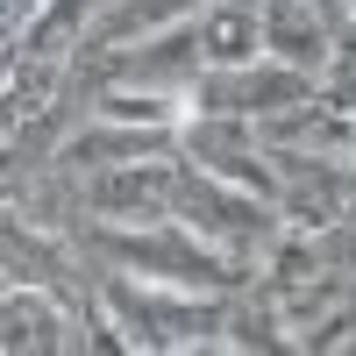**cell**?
<instances>
[{"label":"cell","mask_w":356,"mask_h":356,"mask_svg":"<svg viewBox=\"0 0 356 356\" xmlns=\"http://www.w3.org/2000/svg\"><path fill=\"white\" fill-rule=\"evenodd\" d=\"M307 93V79L300 72H235V79H214L207 86V107H228V114H264V107H278V100H300Z\"/></svg>","instance_id":"2"},{"label":"cell","mask_w":356,"mask_h":356,"mask_svg":"<svg viewBox=\"0 0 356 356\" xmlns=\"http://www.w3.org/2000/svg\"><path fill=\"white\" fill-rule=\"evenodd\" d=\"M29 342L50 349L57 335H50V314H43L36 300H22V292H15V300H8V349H29Z\"/></svg>","instance_id":"10"},{"label":"cell","mask_w":356,"mask_h":356,"mask_svg":"<svg viewBox=\"0 0 356 356\" xmlns=\"http://www.w3.org/2000/svg\"><path fill=\"white\" fill-rule=\"evenodd\" d=\"M264 50H278L292 72H321L328 29H321L314 0H264Z\"/></svg>","instance_id":"1"},{"label":"cell","mask_w":356,"mask_h":356,"mask_svg":"<svg viewBox=\"0 0 356 356\" xmlns=\"http://www.w3.org/2000/svg\"><path fill=\"white\" fill-rule=\"evenodd\" d=\"M186 178H178L171 164H150V171H122V178H100L93 200L100 207H150V200H171Z\"/></svg>","instance_id":"5"},{"label":"cell","mask_w":356,"mask_h":356,"mask_svg":"<svg viewBox=\"0 0 356 356\" xmlns=\"http://www.w3.org/2000/svg\"><path fill=\"white\" fill-rule=\"evenodd\" d=\"M50 86H57V57H36V72H22V57H15V72H8V129H22L29 114H43Z\"/></svg>","instance_id":"6"},{"label":"cell","mask_w":356,"mask_h":356,"mask_svg":"<svg viewBox=\"0 0 356 356\" xmlns=\"http://www.w3.org/2000/svg\"><path fill=\"white\" fill-rule=\"evenodd\" d=\"M200 50L214 57L221 72L257 65V50H264V22L243 15V8H221V15H207V22H200Z\"/></svg>","instance_id":"3"},{"label":"cell","mask_w":356,"mask_h":356,"mask_svg":"<svg viewBox=\"0 0 356 356\" xmlns=\"http://www.w3.org/2000/svg\"><path fill=\"white\" fill-rule=\"evenodd\" d=\"M228 186H243V193H257V200H285V186H278V171H264L257 157H243V150H228V157H207Z\"/></svg>","instance_id":"9"},{"label":"cell","mask_w":356,"mask_h":356,"mask_svg":"<svg viewBox=\"0 0 356 356\" xmlns=\"http://www.w3.org/2000/svg\"><path fill=\"white\" fill-rule=\"evenodd\" d=\"M79 22H86V0H57V8L29 29V57H65V43H72Z\"/></svg>","instance_id":"8"},{"label":"cell","mask_w":356,"mask_h":356,"mask_svg":"<svg viewBox=\"0 0 356 356\" xmlns=\"http://www.w3.org/2000/svg\"><path fill=\"white\" fill-rule=\"evenodd\" d=\"M178 207H186V214H193V228H207V235H264L257 207L221 200L214 186H178Z\"/></svg>","instance_id":"4"},{"label":"cell","mask_w":356,"mask_h":356,"mask_svg":"<svg viewBox=\"0 0 356 356\" xmlns=\"http://www.w3.org/2000/svg\"><path fill=\"white\" fill-rule=\"evenodd\" d=\"M100 114H107V122L171 129V122H178V100H164V93H107V100H100Z\"/></svg>","instance_id":"7"},{"label":"cell","mask_w":356,"mask_h":356,"mask_svg":"<svg viewBox=\"0 0 356 356\" xmlns=\"http://www.w3.org/2000/svg\"><path fill=\"white\" fill-rule=\"evenodd\" d=\"M235 342L250 349V342H278V335H271V321H264V314H243V321H235Z\"/></svg>","instance_id":"12"},{"label":"cell","mask_w":356,"mask_h":356,"mask_svg":"<svg viewBox=\"0 0 356 356\" xmlns=\"http://www.w3.org/2000/svg\"><path fill=\"white\" fill-rule=\"evenodd\" d=\"M285 214H292V228H300V235H314V228L335 221V200H328V193H285Z\"/></svg>","instance_id":"11"}]
</instances>
